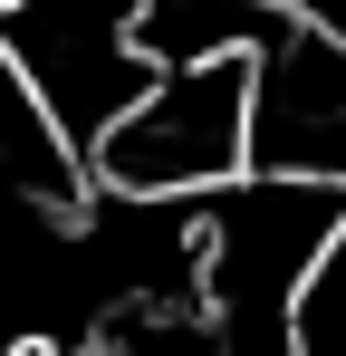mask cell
Returning a JSON list of instances; mask_svg holds the SVG:
<instances>
[{
  "label": "cell",
  "mask_w": 346,
  "mask_h": 356,
  "mask_svg": "<svg viewBox=\"0 0 346 356\" xmlns=\"http://www.w3.org/2000/svg\"><path fill=\"white\" fill-rule=\"evenodd\" d=\"M250 164L270 174H327L346 183V39L318 19H288L260 49V116H250Z\"/></svg>",
  "instance_id": "obj_3"
},
{
  "label": "cell",
  "mask_w": 346,
  "mask_h": 356,
  "mask_svg": "<svg viewBox=\"0 0 346 356\" xmlns=\"http://www.w3.org/2000/svg\"><path fill=\"white\" fill-rule=\"evenodd\" d=\"M19 356H106V347H49V337H39V347H19Z\"/></svg>",
  "instance_id": "obj_5"
},
{
  "label": "cell",
  "mask_w": 346,
  "mask_h": 356,
  "mask_svg": "<svg viewBox=\"0 0 346 356\" xmlns=\"http://www.w3.org/2000/svg\"><path fill=\"white\" fill-rule=\"evenodd\" d=\"M192 232H202V308L222 327H298V298L346 241V183L250 164L212 202H192Z\"/></svg>",
  "instance_id": "obj_2"
},
{
  "label": "cell",
  "mask_w": 346,
  "mask_h": 356,
  "mask_svg": "<svg viewBox=\"0 0 346 356\" xmlns=\"http://www.w3.org/2000/svg\"><path fill=\"white\" fill-rule=\"evenodd\" d=\"M145 67H202V58H260L288 29V0H135L125 10Z\"/></svg>",
  "instance_id": "obj_4"
},
{
  "label": "cell",
  "mask_w": 346,
  "mask_h": 356,
  "mask_svg": "<svg viewBox=\"0 0 346 356\" xmlns=\"http://www.w3.org/2000/svg\"><path fill=\"white\" fill-rule=\"evenodd\" d=\"M250 116H260V58L154 67L145 97L87 145V183L106 202H212L250 174Z\"/></svg>",
  "instance_id": "obj_1"
}]
</instances>
